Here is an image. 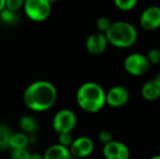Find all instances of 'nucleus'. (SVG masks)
Returning a JSON list of instances; mask_svg holds the SVG:
<instances>
[{
	"label": "nucleus",
	"instance_id": "obj_1",
	"mask_svg": "<svg viewBox=\"0 0 160 159\" xmlns=\"http://www.w3.org/2000/svg\"><path fill=\"white\" fill-rule=\"evenodd\" d=\"M58 92L49 81L38 80L31 83L23 94V102L30 110L42 112L50 109L57 102Z\"/></svg>",
	"mask_w": 160,
	"mask_h": 159
},
{
	"label": "nucleus",
	"instance_id": "obj_2",
	"mask_svg": "<svg viewBox=\"0 0 160 159\" xmlns=\"http://www.w3.org/2000/svg\"><path fill=\"white\" fill-rule=\"evenodd\" d=\"M105 89L95 82L83 83L76 91V102L82 110L89 113L98 112L103 108L106 102Z\"/></svg>",
	"mask_w": 160,
	"mask_h": 159
},
{
	"label": "nucleus",
	"instance_id": "obj_3",
	"mask_svg": "<svg viewBox=\"0 0 160 159\" xmlns=\"http://www.w3.org/2000/svg\"><path fill=\"white\" fill-rule=\"evenodd\" d=\"M105 35L109 45L122 49L133 46L137 39V31L135 26L125 21L112 22Z\"/></svg>",
	"mask_w": 160,
	"mask_h": 159
},
{
	"label": "nucleus",
	"instance_id": "obj_4",
	"mask_svg": "<svg viewBox=\"0 0 160 159\" xmlns=\"http://www.w3.org/2000/svg\"><path fill=\"white\" fill-rule=\"evenodd\" d=\"M24 12L34 22H44L50 17L51 3L48 0H25Z\"/></svg>",
	"mask_w": 160,
	"mask_h": 159
},
{
	"label": "nucleus",
	"instance_id": "obj_5",
	"mask_svg": "<svg viewBox=\"0 0 160 159\" xmlns=\"http://www.w3.org/2000/svg\"><path fill=\"white\" fill-rule=\"evenodd\" d=\"M150 66L152 64L148 61L146 55H142L139 52H133L127 56L123 62L124 70L133 77H141V75L146 74Z\"/></svg>",
	"mask_w": 160,
	"mask_h": 159
},
{
	"label": "nucleus",
	"instance_id": "obj_6",
	"mask_svg": "<svg viewBox=\"0 0 160 159\" xmlns=\"http://www.w3.org/2000/svg\"><path fill=\"white\" fill-rule=\"evenodd\" d=\"M78 122L76 116L71 109H61L52 119V127L58 134L71 133Z\"/></svg>",
	"mask_w": 160,
	"mask_h": 159
},
{
	"label": "nucleus",
	"instance_id": "obj_7",
	"mask_svg": "<svg viewBox=\"0 0 160 159\" xmlns=\"http://www.w3.org/2000/svg\"><path fill=\"white\" fill-rule=\"evenodd\" d=\"M139 24L145 31H155L160 27V7H147L142 12L139 17Z\"/></svg>",
	"mask_w": 160,
	"mask_h": 159
},
{
	"label": "nucleus",
	"instance_id": "obj_8",
	"mask_svg": "<svg viewBox=\"0 0 160 159\" xmlns=\"http://www.w3.org/2000/svg\"><path fill=\"white\" fill-rule=\"evenodd\" d=\"M128 99H130L128 91L124 86H120V85L110 87L106 94L107 105L112 108H121L125 106Z\"/></svg>",
	"mask_w": 160,
	"mask_h": 159
},
{
	"label": "nucleus",
	"instance_id": "obj_9",
	"mask_svg": "<svg viewBox=\"0 0 160 159\" xmlns=\"http://www.w3.org/2000/svg\"><path fill=\"white\" fill-rule=\"evenodd\" d=\"M102 155L105 159H130V149L120 141H111L103 145Z\"/></svg>",
	"mask_w": 160,
	"mask_h": 159
},
{
	"label": "nucleus",
	"instance_id": "obj_10",
	"mask_svg": "<svg viewBox=\"0 0 160 159\" xmlns=\"http://www.w3.org/2000/svg\"><path fill=\"white\" fill-rule=\"evenodd\" d=\"M94 142L87 136H80L74 138L73 143L69 147L71 155L73 157L80 159L88 157L94 151Z\"/></svg>",
	"mask_w": 160,
	"mask_h": 159
},
{
	"label": "nucleus",
	"instance_id": "obj_11",
	"mask_svg": "<svg viewBox=\"0 0 160 159\" xmlns=\"http://www.w3.org/2000/svg\"><path fill=\"white\" fill-rule=\"evenodd\" d=\"M108 45L109 42H108L106 35L100 32L91 34L85 42V47H86L87 51L94 56H98L105 52Z\"/></svg>",
	"mask_w": 160,
	"mask_h": 159
},
{
	"label": "nucleus",
	"instance_id": "obj_12",
	"mask_svg": "<svg viewBox=\"0 0 160 159\" xmlns=\"http://www.w3.org/2000/svg\"><path fill=\"white\" fill-rule=\"evenodd\" d=\"M142 96L148 102H154L160 97V84L155 79L148 81L142 86Z\"/></svg>",
	"mask_w": 160,
	"mask_h": 159
},
{
	"label": "nucleus",
	"instance_id": "obj_13",
	"mask_svg": "<svg viewBox=\"0 0 160 159\" xmlns=\"http://www.w3.org/2000/svg\"><path fill=\"white\" fill-rule=\"evenodd\" d=\"M44 157L45 159H71L72 155L69 147H65L60 144H55L46 149Z\"/></svg>",
	"mask_w": 160,
	"mask_h": 159
},
{
	"label": "nucleus",
	"instance_id": "obj_14",
	"mask_svg": "<svg viewBox=\"0 0 160 159\" xmlns=\"http://www.w3.org/2000/svg\"><path fill=\"white\" fill-rule=\"evenodd\" d=\"M30 143V137L24 132H17L12 133L10 140V148L11 149H22L26 148Z\"/></svg>",
	"mask_w": 160,
	"mask_h": 159
},
{
	"label": "nucleus",
	"instance_id": "obj_15",
	"mask_svg": "<svg viewBox=\"0 0 160 159\" xmlns=\"http://www.w3.org/2000/svg\"><path fill=\"white\" fill-rule=\"evenodd\" d=\"M20 129L26 134H31L37 130V122L32 116H23L20 119Z\"/></svg>",
	"mask_w": 160,
	"mask_h": 159
},
{
	"label": "nucleus",
	"instance_id": "obj_16",
	"mask_svg": "<svg viewBox=\"0 0 160 159\" xmlns=\"http://www.w3.org/2000/svg\"><path fill=\"white\" fill-rule=\"evenodd\" d=\"M12 136L10 127L6 124H0V149L10 148V140Z\"/></svg>",
	"mask_w": 160,
	"mask_h": 159
},
{
	"label": "nucleus",
	"instance_id": "obj_17",
	"mask_svg": "<svg viewBox=\"0 0 160 159\" xmlns=\"http://www.w3.org/2000/svg\"><path fill=\"white\" fill-rule=\"evenodd\" d=\"M17 12L11 11L9 9H4L0 12V20L6 24H12L17 21Z\"/></svg>",
	"mask_w": 160,
	"mask_h": 159
},
{
	"label": "nucleus",
	"instance_id": "obj_18",
	"mask_svg": "<svg viewBox=\"0 0 160 159\" xmlns=\"http://www.w3.org/2000/svg\"><path fill=\"white\" fill-rule=\"evenodd\" d=\"M113 3L122 11H130L136 6L137 0H113Z\"/></svg>",
	"mask_w": 160,
	"mask_h": 159
},
{
	"label": "nucleus",
	"instance_id": "obj_19",
	"mask_svg": "<svg viewBox=\"0 0 160 159\" xmlns=\"http://www.w3.org/2000/svg\"><path fill=\"white\" fill-rule=\"evenodd\" d=\"M112 22L110 21L108 17H98V20L96 21V26L97 28H98V31L100 33H103L105 34L106 32H107L108 30H109V27L111 26Z\"/></svg>",
	"mask_w": 160,
	"mask_h": 159
},
{
	"label": "nucleus",
	"instance_id": "obj_20",
	"mask_svg": "<svg viewBox=\"0 0 160 159\" xmlns=\"http://www.w3.org/2000/svg\"><path fill=\"white\" fill-rule=\"evenodd\" d=\"M32 154L26 148L22 149H12L11 152V159H31Z\"/></svg>",
	"mask_w": 160,
	"mask_h": 159
},
{
	"label": "nucleus",
	"instance_id": "obj_21",
	"mask_svg": "<svg viewBox=\"0 0 160 159\" xmlns=\"http://www.w3.org/2000/svg\"><path fill=\"white\" fill-rule=\"evenodd\" d=\"M74 138L71 133H60L58 134V144L63 145L65 147H70L73 143Z\"/></svg>",
	"mask_w": 160,
	"mask_h": 159
},
{
	"label": "nucleus",
	"instance_id": "obj_22",
	"mask_svg": "<svg viewBox=\"0 0 160 159\" xmlns=\"http://www.w3.org/2000/svg\"><path fill=\"white\" fill-rule=\"evenodd\" d=\"M24 3H25V0H6V8L17 12L18 10L23 8Z\"/></svg>",
	"mask_w": 160,
	"mask_h": 159
},
{
	"label": "nucleus",
	"instance_id": "obj_23",
	"mask_svg": "<svg viewBox=\"0 0 160 159\" xmlns=\"http://www.w3.org/2000/svg\"><path fill=\"white\" fill-rule=\"evenodd\" d=\"M146 57H147L148 61L150 62V64H158L160 63V50L159 49H150L149 51L147 52V55H146Z\"/></svg>",
	"mask_w": 160,
	"mask_h": 159
},
{
	"label": "nucleus",
	"instance_id": "obj_24",
	"mask_svg": "<svg viewBox=\"0 0 160 159\" xmlns=\"http://www.w3.org/2000/svg\"><path fill=\"white\" fill-rule=\"evenodd\" d=\"M98 140L100 143H102L103 145H106V144H108V143L111 142V141H113V135H112L111 132L108 131V130H102V131L99 132Z\"/></svg>",
	"mask_w": 160,
	"mask_h": 159
},
{
	"label": "nucleus",
	"instance_id": "obj_25",
	"mask_svg": "<svg viewBox=\"0 0 160 159\" xmlns=\"http://www.w3.org/2000/svg\"><path fill=\"white\" fill-rule=\"evenodd\" d=\"M31 159H45V157L44 155H42L39 153H33L31 155Z\"/></svg>",
	"mask_w": 160,
	"mask_h": 159
},
{
	"label": "nucleus",
	"instance_id": "obj_26",
	"mask_svg": "<svg viewBox=\"0 0 160 159\" xmlns=\"http://www.w3.org/2000/svg\"><path fill=\"white\" fill-rule=\"evenodd\" d=\"M6 9V0H0V12Z\"/></svg>",
	"mask_w": 160,
	"mask_h": 159
},
{
	"label": "nucleus",
	"instance_id": "obj_27",
	"mask_svg": "<svg viewBox=\"0 0 160 159\" xmlns=\"http://www.w3.org/2000/svg\"><path fill=\"white\" fill-rule=\"evenodd\" d=\"M149 159H160V155H155L152 157H150Z\"/></svg>",
	"mask_w": 160,
	"mask_h": 159
},
{
	"label": "nucleus",
	"instance_id": "obj_28",
	"mask_svg": "<svg viewBox=\"0 0 160 159\" xmlns=\"http://www.w3.org/2000/svg\"><path fill=\"white\" fill-rule=\"evenodd\" d=\"M48 1H49V2H50V3H51V4H52V3H55V2H56V1H57V0H48Z\"/></svg>",
	"mask_w": 160,
	"mask_h": 159
}]
</instances>
